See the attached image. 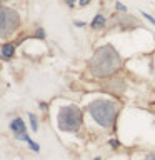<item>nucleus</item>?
<instances>
[{"instance_id":"nucleus-1","label":"nucleus","mask_w":155,"mask_h":160,"mask_svg":"<svg viewBox=\"0 0 155 160\" xmlns=\"http://www.w3.org/2000/svg\"><path fill=\"white\" fill-rule=\"evenodd\" d=\"M122 67V58L112 45H103L88 62V68L95 77H108Z\"/></svg>"},{"instance_id":"nucleus-2","label":"nucleus","mask_w":155,"mask_h":160,"mask_svg":"<svg viewBox=\"0 0 155 160\" xmlns=\"http://www.w3.org/2000/svg\"><path fill=\"white\" fill-rule=\"evenodd\" d=\"M88 112L98 125H102L103 128H110L115 123V118H117L118 103L112 102V100L98 98L88 105Z\"/></svg>"},{"instance_id":"nucleus-3","label":"nucleus","mask_w":155,"mask_h":160,"mask_svg":"<svg viewBox=\"0 0 155 160\" xmlns=\"http://www.w3.org/2000/svg\"><path fill=\"white\" fill-rule=\"evenodd\" d=\"M82 110L75 105L62 107L58 112V128L63 132H78L82 127Z\"/></svg>"},{"instance_id":"nucleus-4","label":"nucleus","mask_w":155,"mask_h":160,"mask_svg":"<svg viewBox=\"0 0 155 160\" xmlns=\"http://www.w3.org/2000/svg\"><path fill=\"white\" fill-rule=\"evenodd\" d=\"M20 23V17L18 13L12 8L2 7V13H0V32H2V37H7L12 32H15Z\"/></svg>"},{"instance_id":"nucleus-5","label":"nucleus","mask_w":155,"mask_h":160,"mask_svg":"<svg viewBox=\"0 0 155 160\" xmlns=\"http://www.w3.org/2000/svg\"><path fill=\"white\" fill-rule=\"evenodd\" d=\"M10 130L15 133V137L22 140L25 135H27V128H25V123L22 118H13L12 122H10Z\"/></svg>"},{"instance_id":"nucleus-6","label":"nucleus","mask_w":155,"mask_h":160,"mask_svg":"<svg viewBox=\"0 0 155 160\" xmlns=\"http://www.w3.org/2000/svg\"><path fill=\"white\" fill-rule=\"evenodd\" d=\"M15 52V45L13 43H3L2 45V57L3 58H12Z\"/></svg>"},{"instance_id":"nucleus-7","label":"nucleus","mask_w":155,"mask_h":160,"mask_svg":"<svg viewBox=\"0 0 155 160\" xmlns=\"http://www.w3.org/2000/svg\"><path fill=\"white\" fill-rule=\"evenodd\" d=\"M103 23H105L103 15H102V13H98V15H95V18L92 20V28L98 30V28H102V27H103Z\"/></svg>"},{"instance_id":"nucleus-8","label":"nucleus","mask_w":155,"mask_h":160,"mask_svg":"<svg viewBox=\"0 0 155 160\" xmlns=\"http://www.w3.org/2000/svg\"><path fill=\"white\" fill-rule=\"evenodd\" d=\"M28 118H30V123H32V130H33V132H37L38 122H37V118H35V115H33V113H30V115H28Z\"/></svg>"},{"instance_id":"nucleus-9","label":"nucleus","mask_w":155,"mask_h":160,"mask_svg":"<svg viewBox=\"0 0 155 160\" xmlns=\"http://www.w3.org/2000/svg\"><path fill=\"white\" fill-rule=\"evenodd\" d=\"M25 142H27L28 145H30V148H32V150H35V152H38V143H35V142H32V140H30V137L27 138V140H25Z\"/></svg>"},{"instance_id":"nucleus-10","label":"nucleus","mask_w":155,"mask_h":160,"mask_svg":"<svg viewBox=\"0 0 155 160\" xmlns=\"http://www.w3.org/2000/svg\"><path fill=\"white\" fill-rule=\"evenodd\" d=\"M142 15H143V17H145V18H147V20H148V22H150V23H153V25H155V18H152V17H150V15H148V13H145V12H142Z\"/></svg>"},{"instance_id":"nucleus-11","label":"nucleus","mask_w":155,"mask_h":160,"mask_svg":"<svg viewBox=\"0 0 155 160\" xmlns=\"http://www.w3.org/2000/svg\"><path fill=\"white\" fill-rule=\"evenodd\" d=\"M88 3H90V0H80V2H78L80 7H85V5H88Z\"/></svg>"},{"instance_id":"nucleus-12","label":"nucleus","mask_w":155,"mask_h":160,"mask_svg":"<svg viewBox=\"0 0 155 160\" xmlns=\"http://www.w3.org/2000/svg\"><path fill=\"white\" fill-rule=\"evenodd\" d=\"M145 160H155V152H152V153H148L147 157H145Z\"/></svg>"},{"instance_id":"nucleus-13","label":"nucleus","mask_w":155,"mask_h":160,"mask_svg":"<svg viewBox=\"0 0 155 160\" xmlns=\"http://www.w3.org/2000/svg\"><path fill=\"white\" fill-rule=\"evenodd\" d=\"M43 35H45V33H43V30H42V28H38V30H37V37L43 38Z\"/></svg>"},{"instance_id":"nucleus-14","label":"nucleus","mask_w":155,"mask_h":160,"mask_svg":"<svg viewBox=\"0 0 155 160\" xmlns=\"http://www.w3.org/2000/svg\"><path fill=\"white\" fill-rule=\"evenodd\" d=\"M117 8L120 10V12H125V10H127V8H125L123 5H122V3H118V2H117Z\"/></svg>"},{"instance_id":"nucleus-15","label":"nucleus","mask_w":155,"mask_h":160,"mask_svg":"<svg viewBox=\"0 0 155 160\" xmlns=\"http://www.w3.org/2000/svg\"><path fill=\"white\" fill-rule=\"evenodd\" d=\"M110 145L115 148V147H118V140H110Z\"/></svg>"},{"instance_id":"nucleus-16","label":"nucleus","mask_w":155,"mask_h":160,"mask_svg":"<svg viewBox=\"0 0 155 160\" xmlns=\"http://www.w3.org/2000/svg\"><path fill=\"white\" fill-rule=\"evenodd\" d=\"M67 5H68V7H73V5H75V0H67Z\"/></svg>"},{"instance_id":"nucleus-17","label":"nucleus","mask_w":155,"mask_h":160,"mask_svg":"<svg viewBox=\"0 0 155 160\" xmlns=\"http://www.w3.org/2000/svg\"><path fill=\"white\" fill-rule=\"evenodd\" d=\"M93 160H102V158H100V157H97V158H93Z\"/></svg>"}]
</instances>
